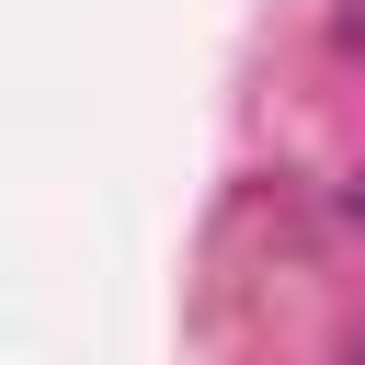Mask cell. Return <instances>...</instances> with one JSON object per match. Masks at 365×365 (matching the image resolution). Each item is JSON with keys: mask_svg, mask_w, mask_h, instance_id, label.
I'll return each mask as SVG.
<instances>
[{"mask_svg": "<svg viewBox=\"0 0 365 365\" xmlns=\"http://www.w3.org/2000/svg\"><path fill=\"white\" fill-rule=\"evenodd\" d=\"M331 34H342V46L365 57V0H342V11H331Z\"/></svg>", "mask_w": 365, "mask_h": 365, "instance_id": "obj_1", "label": "cell"}, {"mask_svg": "<svg viewBox=\"0 0 365 365\" xmlns=\"http://www.w3.org/2000/svg\"><path fill=\"white\" fill-rule=\"evenodd\" d=\"M342 217H354V240H365V171H354V182H342Z\"/></svg>", "mask_w": 365, "mask_h": 365, "instance_id": "obj_2", "label": "cell"}, {"mask_svg": "<svg viewBox=\"0 0 365 365\" xmlns=\"http://www.w3.org/2000/svg\"><path fill=\"white\" fill-rule=\"evenodd\" d=\"M354 365H365V331H354Z\"/></svg>", "mask_w": 365, "mask_h": 365, "instance_id": "obj_3", "label": "cell"}]
</instances>
